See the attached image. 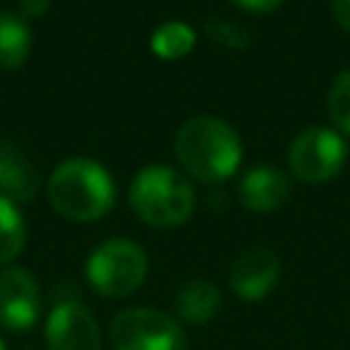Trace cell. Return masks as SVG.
<instances>
[{
	"label": "cell",
	"mask_w": 350,
	"mask_h": 350,
	"mask_svg": "<svg viewBox=\"0 0 350 350\" xmlns=\"http://www.w3.org/2000/svg\"><path fill=\"white\" fill-rule=\"evenodd\" d=\"M172 148L180 167L200 183H221L232 178L243 159L238 131L213 115L189 118L178 129Z\"/></svg>",
	"instance_id": "cell-1"
},
{
	"label": "cell",
	"mask_w": 350,
	"mask_h": 350,
	"mask_svg": "<svg viewBox=\"0 0 350 350\" xmlns=\"http://www.w3.org/2000/svg\"><path fill=\"white\" fill-rule=\"evenodd\" d=\"M46 197L60 216L71 221H96L115 205V180L104 164L74 156L52 170Z\"/></svg>",
	"instance_id": "cell-2"
},
{
	"label": "cell",
	"mask_w": 350,
	"mask_h": 350,
	"mask_svg": "<svg viewBox=\"0 0 350 350\" xmlns=\"http://www.w3.org/2000/svg\"><path fill=\"white\" fill-rule=\"evenodd\" d=\"M129 202L134 213L159 230L183 224L194 213V189L186 175L172 167L150 164L139 170L129 189Z\"/></svg>",
	"instance_id": "cell-3"
},
{
	"label": "cell",
	"mask_w": 350,
	"mask_h": 350,
	"mask_svg": "<svg viewBox=\"0 0 350 350\" xmlns=\"http://www.w3.org/2000/svg\"><path fill=\"white\" fill-rule=\"evenodd\" d=\"M148 273V254L137 241L109 238L93 249L85 262V276L90 287L104 298L131 295Z\"/></svg>",
	"instance_id": "cell-4"
},
{
	"label": "cell",
	"mask_w": 350,
	"mask_h": 350,
	"mask_svg": "<svg viewBox=\"0 0 350 350\" xmlns=\"http://www.w3.org/2000/svg\"><path fill=\"white\" fill-rule=\"evenodd\" d=\"M109 342L115 350H186L183 325L159 309L131 306L112 317Z\"/></svg>",
	"instance_id": "cell-5"
},
{
	"label": "cell",
	"mask_w": 350,
	"mask_h": 350,
	"mask_svg": "<svg viewBox=\"0 0 350 350\" xmlns=\"http://www.w3.org/2000/svg\"><path fill=\"white\" fill-rule=\"evenodd\" d=\"M345 156H347V145L339 131L325 129V126H312L293 139L287 161H290L293 175L301 183L317 186V183L331 180L342 170Z\"/></svg>",
	"instance_id": "cell-6"
},
{
	"label": "cell",
	"mask_w": 350,
	"mask_h": 350,
	"mask_svg": "<svg viewBox=\"0 0 350 350\" xmlns=\"http://www.w3.org/2000/svg\"><path fill=\"white\" fill-rule=\"evenodd\" d=\"M41 314V287L25 268H0V325L8 331H27Z\"/></svg>",
	"instance_id": "cell-7"
},
{
	"label": "cell",
	"mask_w": 350,
	"mask_h": 350,
	"mask_svg": "<svg viewBox=\"0 0 350 350\" xmlns=\"http://www.w3.org/2000/svg\"><path fill=\"white\" fill-rule=\"evenodd\" d=\"M46 350H101V328L79 301H60L44 328Z\"/></svg>",
	"instance_id": "cell-8"
},
{
	"label": "cell",
	"mask_w": 350,
	"mask_h": 350,
	"mask_svg": "<svg viewBox=\"0 0 350 350\" xmlns=\"http://www.w3.org/2000/svg\"><path fill=\"white\" fill-rule=\"evenodd\" d=\"M279 257L265 246L241 252L230 268V287L241 301H262L279 284Z\"/></svg>",
	"instance_id": "cell-9"
},
{
	"label": "cell",
	"mask_w": 350,
	"mask_h": 350,
	"mask_svg": "<svg viewBox=\"0 0 350 350\" xmlns=\"http://www.w3.org/2000/svg\"><path fill=\"white\" fill-rule=\"evenodd\" d=\"M290 197L287 175L273 164H257L241 175L238 200L252 213H271L279 211Z\"/></svg>",
	"instance_id": "cell-10"
},
{
	"label": "cell",
	"mask_w": 350,
	"mask_h": 350,
	"mask_svg": "<svg viewBox=\"0 0 350 350\" xmlns=\"http://www.w3.org/2000/svg\"><path fill=\"white\" fill-rule=\"evenodd\" d=\"M38 172L30 159L14 145L0 139V197L25 205L38 194Z\"/></svg>",
	"instance_id": "cell-11"
},
{
	"label": "cell",
	"mask_w": 350,
	"mask_h": 350,
	"mask_svg": "<svg viewBox=\"0 0 350 350\" xmlns=\"http://www.w3.org/2000/svg\"><path fill=\"white\" fill-rule=\"evenodd\" d=\"M221 309V293L208 279H191L186 282L175 295V312L183 323L205 325L211 323Z\"/></svg>",
	"instance_id": "cell-12"
},
{
	"label": "cell",
	"mask_w": 350,
	"mask_h": 350,
	"mask_svg": "<svg viewBox=\"0 0 350 350\" xmlns=\"http://www.w3.org/2000/svg\"><path fill=\"white\" fill-rule=\"evenodd\" d=\"M33 46V33L19 11H0V68H19Z\"/></svg>",
	"instance_id": "cell-13"
},
{
	"label": "cell",
	"mask_w": 350,
	"mask_h": 350,
	"mask_svg": "<svg viewBox=\"0 0 350 350\" xmlns=\"http://www.w3.org/2000/svg\"><path fill=\"white\" fill-rule=\"evenodd\" d=\"M27 241V224L16 202L0 197V268H5Z\"/></svg>",
	"instance_id": "cell-14"
},
{
	"label": "cell",
	"mask_w": 350,
	"mask_h": 350,
	"mask_svg": "<svg viewBox=\"0 0 350 350\" xmlns=\"http://www.w3.org/2000/svg\"><path fill=\"white\" fill-rule=\"evenodd\" d=\"M194 41H197V33H194L191 25H186V22H164L150 36V49L161 60H178V57H186L194 49Z\"/></svg>",
	"instance_id": "cell-15"
},
{
	"label": "cell",
	"mask_w": 350,
	"mask_h": 350,
	"mask_svg": "<svg viewBox=\"0 0 350 350\" xmlns=\"http://www.w3.org/2000/svg\"><path fill=\"white\" fill-rule=\"evenodd\" d=\"M328 118L334 123V131L342 137H350V68H345L328 88Z\"/></svg>",
	"instance_id": "cell-16"
},
{
	"label": "cell",
	"mask_w": 350,
	"mask_h": 350,
	"mask_svg": "<svg viewBox=\"0 0 350 350\" xmlns=\"http://www.w3.org/2000/svg\"><path fill=\"white\" fill-rule=\"evenodd\" d=\"M205 33H208V38L216 41V44H224V46H232V49L246 46V30L238 27V25H232V22H224V19L216 22V19H213V22L205 25Z\"/></svg>",
	"instance_id": "cell-17"
},
{
	"label": "cell",
	"mask_w": 350,
	"mask_h": 350,
	"mask_svg": "<svg viewBox=\"0 0 350 350\" xmlns=\"http://www.w3.org/2000/svg\"><path fill=\"white\" fill-rule=\"evenodd\" d=\"M16 11L25 19H38L49 11V0H16Z\"/></svg>",
	"instance_id": "cell-18"
},
{
	"label": "cell",
	"mask_w": 350,
	"mask_h": 350,
	"mask_svg": "<svg viewBox=\"0 0 350 350\" xmlns=\"http://www.w3.org/2000/svg\"><path fill=\"white\" fill-rule=\"evenodd\" d=\"M238 8H243V11H249V14H271V11H276L284 0H232Z\"/></svg>",
	"instance_id": "cell-19"
},
{
	"label": "cell",
	"mask_w": 350,
	"mask_h": 350,
	"mask_svg": "<svg viewBox=\"0 0 350 350\" xmlns=\"http://www.w3.org/2000/svg\"><path fill=\"white\" fill-rule=\"evenodd\" d=\"M331 11H334V19L339 22V27H345L350 33V0H331Z\"/></svg>",
	"instance_id": "cell-20"
},
{
	"label": "cell",
	"mask_w": 350,
	"mask_h": 350,
	"mask_svg": "<svg viewBox=\"0 0 350 350\" xmlns=\"http://www.w3.org/2000/svg\"><path fill=\"white\" fill-rule=\"evenodd\" d=\"M0 350H5V345H3V339H0Z\"/></svg>",
	"instance_id": "cell-21"
}]
</instances>
